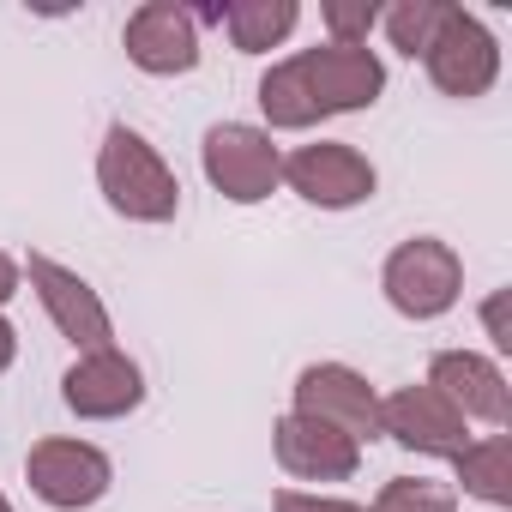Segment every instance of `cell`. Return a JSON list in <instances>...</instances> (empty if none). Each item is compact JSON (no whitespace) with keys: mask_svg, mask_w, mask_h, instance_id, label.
<instances>
[{"mask_svg":"<svg viewBox=\"0 0 512 512\" xmlns=\"http://www.w3.org/2000/svg\"><path fill=\"white\" fill-rule=\"evenodd\" d=\"M482 326H488L494 350H512V326H506V290H494V296L482 302Z\"/></svg>","mask_w":512,"mask_h":512,"instance_id":"22","label":"cell"},{"mask_svg":"<svg viewBox=\"0 0 512 512\" xmlns=\"http://www.w3.org/2000/svg\"><path fill=\"white\" fill-rule=\"evenodd\" d=\"M121 49L151 79L193 73L199 67V19H193V7H181V0H145V7L127 13Z\"/></svg>","mask_w":512,"mask_h":512,"instance_id":"10","label":"cell"},{"mask_svg":"<svg viewBox=\"0 0 512 512\" xmlns=\"http://www.w3.org/2000/svg\"><path fill=\"white\" fill-rule=\"evenodd\" d=\"M296 416L326 422V428H338L362 446V440L380 434V392L350 362H308L296 374Z\"/></svg>","mask_w":512,"mask_h":512,"instance_id":"9","label":"cell"},{"mask_svg":"<svg viewBox=\"0 0 512 512\" xmlns=\"http://www.w3.org/2000/svg\"><path fill=\"white\" fill-rule=\"evenodd\" d=\"M25 482L43 506L55 512H85L97 506L109 488H115V464L103 446L91 440H67V434H49L25 452Z\"/></svg>","mask_w":512,"mask_h":512,"instance_id":"4","label":"cell"},{"mask_svg":"<svg viewBox=\"0 0 512 512\" xmlns=\"http://www.w3.org/2000/svg\"><path fill=\"white\" fill-rule=\"evenodd\" d=\"M320 19H326L332 43H344V49H368V31L380 25V7H374V0H326Z\"/></svg>","mask_w":512,"mask_h":512,"instance_id":"20","label":"cell"},{"mask_svg":"<svg viewBox=\"0 0 512 512\" xmlns=\"http://www.w3.org/2000/svg\"><path fill=\"white\" fill-rule=\"evenodd\" d=\"M380 290H386V302L404 320H440L464 296V260H458V247L440 241V235H410V241H398L386 253Z\"/></svg>","mask_w":512,"mask_h":512,"instance_id":"2","label":"cell"},{"mask_svg":"<svg viewBox=\"0 0 512 512\" xmlns=\"http://www.w3.org/2000/svg\"><path fill=\"white\" fill-rule=\"evenodd\" d=\"M19 362V326L7 320V314H0V374H7Z\"/></svg>","mask_w":512,"mask_h":512,"instance_id":"24","label":"cell"},{"mask_svg":"<svg viewBox=\"0 0 512 512\" xmlns=\"http://www.w3.org/2000/svg\"><path fill=\"white\" fill-rule=\"evenodd\" d=\"M272 512H368L362 500H338V494H302V488H278Z\"/></svg>","mask_w":512,"mask_h":512,"instance_id":"21","label":"cell"},{"mask_svg":"<svg viewBox=\"0 0 512 512\" xmlns=\"http://www.w3.org/2000/svg\"><path fill=\"white\" fill-rule=\"evenodd\" d=\"M260 115H266V133H308V127L320 121L290 61H278V67L260 79Z\"/></svg>","mask_w":512,"mask_h":512,"instance_id":"17","label":"cell"},{"mask_svg":"<svg viewBox=\"0 0 512 512\" xmlns=\"http://www.w3.org/2000/svg\"><path fill=\"white\" fill-rule=\"evenodd\" d=\"M368 512H458V494L434 476H392Z\"/></svg>","mask_w":512,"mask_h":512,"instance_id":"19","label":"cell"},{"mask_svg":"<svg viewBox=\"0 0 512 512\" xmlns=\"http://www.w3.org/2000/svg\"><path fill=\"white\" fill-rule=\"evenodd\" d=\"M314 115H356V109H374L380 91H386V61L374 49H344V43H314L302 55H290Z\"/></svg>","mask_w":512,"mask_h":512,"instance_id":"6","label":"cell"},{"mask_svg":"<svg viewBox=\"0 0 512 512\" xmlns=\"http://www.w3.org/2000/svg\"><path fill=\"white\" fill-rule=\"evenodd\" d=\"M19 272L31 278L43 314L55 320V332H61L79 356H91V350H115V320H109L103 296H97L79 272H67L61 260H49V253H31Z\"/></svg>","mask_w":512,"mask_h":512,"instance_id":"7","label":"cell"},{"mask_svg":"<svg viewBox=\"0 0 512 512\" xmlns=\"http://www.w3.org/2000/svg\"><path fill=\"white\" fill-rule=\"evenodd\" d=\"M61 404L79 422H121L145 404V374L127 350H91L73 356V368L61 374Z\"/></svg>","mask_w":512,"mask_h":512,"instance_id":"11","label":"cell"},{"mask_svg":"<svg viewBox=\"0 0 512 512\" xmlns=\"http://www.w3.org/2000/svg\"><path fill=\"white\" fill-rule=\"evenodd\" d=\"M272 452L296 482H350L362 470V446L350 434H338L326 422H308L296 410H284L272 422Z\"/></svg>","mask_w":512,"mask_h":512,"instance_id":"14","label":"cell"},{"mask_svg":"<svg viewBox=\"0 0 512 512\" xmlns=\"http://www.w3.org/2000/svg\"><path fill=\"white\" fill-rule=\"evenodd\" d=\"M199 163H205V181L229 205H260L284 181V151L272 145L266 127H253V121H217V127H205Z\"/></svg>","mask_w":512,"mask_h":512,"instance_id":"3","label":"cell"},{"mask_svg":"<svg viewBox=\"0 0 512 512\" xmlns=\"http://www.w3.org/2000/svg\"><path fill=\"white\" fill-rule=\"evenodd\" d=\"M284 181H290V193H302V199H308V205H320V211L368 205V199H374V187H380L374 163H368L356 145H344V139L296 145V151L284 157Z\"/></svg>","mask_w":512,"mask_h":512,"instance_id":"8","label":"cell"},{"mask_svg":"<svg viewBox=\"0 0 512 512\" xmlns=\"http://www.w3.org/2000/svg\"><path fill=\"white\" fill-rule=\"evenodd\" d=\"M0 512H13V500H7V494H0Z\"/></svg>","mask_w":512,"mask_h":512,"instance_id":"25","label":"cell"},{"mask_svg":"<svg viewBox=\"0 0 512 512\" xmlns=\"http://www.w3.org/2000/svg\"><path fill=\"white\" fill-rule=\"evenodd\" d=\"M97 187H103L109 211L127 217V223H169V217L181 211V181H175V169H169L163 151H157L139 127H127V121H115V127L103 133Z\"/></svg>","mask_w":512,"mask_h":512,"instance_id":"1","label":"cell"},{"mask_svg":"<svg viewBox=\"0 0 512 512\" xmlns=\"http://www.w3.org/2000/svg\"><path fill=\"white\" fill-rule=\"evenodd\" d=\"M440 19H446V0H398V7H380V25H386L392 49L410 55V61H422V49L434 43Z\"/></svg>","mask_w":512,"mask_h":512,"instance_id":"18","label":"cell"},{"mask_svg":"<svg viewBox=\"0 0 512 512\" xmlns=\"http://www.w3.org/2000/svg\"><path fill=\"white\" fill-rule=\"evenodd\" d=\"M19 284H25V272H19V260H13V253H7V247H0V308H7V302L19 296Z\"/></svg>","mask_w":512,"mask_h":512,"instance_id":"23","label":"cell"},{"mask_svg":"<svg viewBox=\"0 0 512 512\" xmlns=\"http://www.w3.org/2000/svg\"><path fill=\"white\" fill-rule=\"evenodd\" d=\"M464 494L488 500V506H512V434H482L452 458Z\"/></svg>","mask_w":512,"mask_h":512,"instance_id":"16","label":"cell"},{"mask_svg":"<svg viewBox=\"0 0 512 512\" xmlns=\"http://www.w3.org/2000/svg\"><path fill=\"white\" fill-rule=\"evenodd\" d=\"M428 386L464 422H488V428H506L512 422V386H506L500 362H488L482 350H440L428 362Z\"/></svg>","mask_w":512,"mask_h":512,"instance_id":"13","label":"cell"},{"mask_svg":"<svg viewBox=\"0 0 512 512\" xmlns=\"http://www.w3.org/2000/svg\"><path fill=\"white\" fill-rule=\"evenodd\" d=\"M422 67H428V79H434L440 97L470 103V97H488L494 91V79H500V43H494V31L476 13L446 7L434 43L422 49Z\"/></svg>","mask_w":512,"mask_h":512,"instance_id":"5","label":"cell"},{"mask_svg":"<svg viewBox=\"0 0 512 512\" xmlns=\"http://www.w3.org/2000/svg\"><path fill=\"white\" fill-rule=\"evenodd\" d=\"M380 434L398 440L404 452L422 458H458L470 446V422L422 380V386H398L392 398H380Z\"/></svg>","mask_w":512,"mask_h":512,"instance_id":"12","label":"cell"},{"mask_svg":"<svg viewBox=\"0 0 512 512\" xmlns=\"http://www.w3.org/2000/svg\"><path fill=\"white\" fill-rule=\"evenodd\" d=\"M193 19L199 25H223L235 55H266L302 25V7L296 0H217V7H193Z\"/></svg>","mask_w":512,"mask_h":512,"instance_id":"15","label":"cell"}]
</instances>
